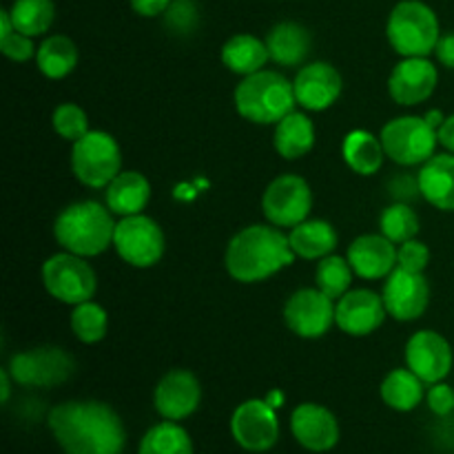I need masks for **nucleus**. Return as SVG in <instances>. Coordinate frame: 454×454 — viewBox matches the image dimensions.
<instances>
[{
	"label": "nucleus",
	"mask_w": 454,
	"mask_h": 454,
	"mask_svg": "<svg viewBox=\"0 0 454 454\" xmlns=\"http://www.w3.org/2000/svg\"><path fill=\"white\" fill-rule=\"evenodd\" d=\"M47 424L65 454H122L127 446L122 419L105 402H65Z\"/></svg>",
	"instance_id": "obj_1"
},
{
	"label": "nucleus",
	"mask_w": 454,
	"mask_h": 454,
	"mask_svg": "<svg viewBox=\"0 0 454 454\" xmlns=\"http://www.w3.org/2000/svg\"><path fill=\"white\" fill-rule=\"evenodd\" d=\"M288 235L278 226L253 224L231 238L224 253V266L239 284H257L278 275L295 260Z\"/></svg>",
	"instance_id": "obj_2"
},
{
	"label": "nucleus",
	"mask_w": 454,
	"mask_h": 454,
	"mask_svg": "<svg viewBox=\"0 0 454 454\" xmlns=\"http://www.w3.org/2000/svg\"><path fill=\"white\" fill-rule=\"evenodd\" d=\"M115 224L118 222H114L109 207L84 200V202L69 204L58 213L53 222V235L67 253L96 257L114 244Z\"/></svg>",
	"instance_id": "obj_3"
},
{
	"label": "nucleus",
	"mask_w": 454,
	"mask_h": 454,
	"mask_svg": "<svg viewBox=\"0 0 454 454\" xmlns=\"http://www.w3.org/2000/svg\"><path fill=\"white\" fill-rule=\"evenodd\" d=\"M233 98L238 114L253 124H278L297 105L291 80L270 69L244 75Z\"/></svg>",
	"instance_id": "obj_4"
},
{
	"label": "nucleus",
	"mask_w": 454,
	"mask_h": 454,
	"mask_svg": "<svg viewBox=\"0 0 454 454\" xmlns=\"http://www.w3.org/2000/svg\"><path fill=\"white\" fill-rule=\"evenodd\" d=\"M386 35L395 51L403 58H428L437 49V13L421 0H402L395 4L386 25Z\"/></svg>",
	"instance_id": "obj_5"
},
{
	"label": "nucleus",
	"mask_w": 454,
	"mask_h": 454,
	"mask_svg": "<svg viewBox=\"0 0 454 454\" xmlns=\"http://www.w3.org/2000/svg\"><path fill=\"white\" fill-rule=\"evenodd\" d=\"M71 168L89 189H106L122 171V153L114 136L105 131H89L74 142Z\"/></svg>",
	"instance_id": "obj_6"
},
{
	"label": "nucleus",
	"mask_w": 454,
	"mask_h": 454,
	"mask_svg": "<svg viewBox=\"0 0 454 454\" xmlns=\"http://www.w3.org/2000/svg\"><path fill=\"white\" fill-rule=\"evenodd\" d=\"M381 145L386 155L402 167L426 164L434 155L439 145L437 129H433L426 118L402 115L381 129Z\"/></svg>",
	"instance_id": "obj_7"
},
{
	"label": "nucleus",
	"mask_w": 454,
	"mask_h": 454,
	"mask_svg": "<svg viewBox=\"0 0 454 454\" xmlns=\"http://www.w3.org/2000/svg\"><path fill=\"white\" fill-rule=\"evenodd\" d=\"M43 284L53 300L62 304L78 306L96 295V273L84 262V257L74 253H58L43 264Z\"/></svg>",
	"instance_id": "obj_8"
},
{
	"label": "nucleus",
	"mask_w": 454,
	"mask_h": 454,
	"mask_svg": "<svg viewBox=\"0 0 454 454\" xmlns=\"http://www.w3.org/2000/svg\"><path fill=\"white\" fill-rule=\"evenodd\" d=\"M114 247L118 255L136 269H151L164 255V233L153 217L137 213V215L120 217L115 224Z\"/></svg>",
	"instance_id": "obj_9"
},
{
	"label": "nucleus",
	"mask_w": 454,
	"mask_h": 454,
	"mask_svg": "<svg viewBox=\"0 0 454 454\" xmlns=\"http://www.w3.org/2000/svg\"><path fill=\"white\" fill-rule=\"evenodd\" d=\"M7 371L25 388H53L71 377L74 357L60 346H38L13 355Z\"/></svg>",
	"instance_id": "obj_10"
},
{
	"label": "nucleus",
	"mask_w": 454,
	"mask_h": 454,
	"mask_svg": "<svg viewBox=\"0 0 454 454\" xmlns=\"http://www.w3.org/2000/svg\"><path fill=\"white\" fill-rule=\"evenodd\" d=\"M313 208V193L304 177L279 176L266 186L262 195V211L278 229H293L309 220Z\"/></svg>",
	"instance_id": "obj_11"
},
{
	"label": "nucleus",
	"mask_w": 454,
	"mask_h": 454,
	"mask_svg": "<svg viewBox=\"0 0 454 454\" xmlns=\"http://www.w3.org/2000/svg\"><path fill=\"white\" fill-rule=\"evenodd\" d=\"M335 300L319 288H301L288 297L284 322L301 340H317L335 324Z\"/></svg>",
	"instance_id": "obj_12"
},
{
	"label": "nucleus",
	"mask_w": 454,
	"mask_h": 454,
	"mask_svg": "<svg viewBox=\"0 0 454 454\" xmlns=\"http://www.w3.org/2000/svg\"><path fill=\"white\" fill-rule=\"evenodd\" d=\"M233 439L248 452H266L278 443L279 421L266 399H248L231 417Z\"/></svg>",
	"instance_id": "obj_13"
},
{
	"label": "nucleus",
	"mask_w": 454,
	"mask_h": 454,
	"mask_svg": "<svg viewBox=\"0 0 454 454\" xmlns=\"http://www.w3.org/2000/svg\"><path fill=\"white\" fill-rule=\"evenodd\" d=\"M384 304L390 317L397 322H415L426 313L430 301V286L424 273H412V270L397 269L386 278L384 284Z\"/></svg>",
	"instance_id": "obj_14"
},
{
	"label": "nucleus",
	"mask_w": 454,
	"mask_h": 454,
	"mask_svg": "<svg viewBox=\"0 0 454 454\" xmlns=\"http://www.w3.org/2000/svg\"><path fill=\"white\" fill-rule=\"evenodd\" d=\"M452 348L443 335L434 331H419L406 344V366L426 386L439 384L452 371Z\"/></svg>",
	"instance_id": "obj_15"
},
{
	"label": "nucleus",
	"mask_w": 454,
	"mask_h": 454,
	"mask_svg": "<svg viewBox=\"0 0 454 454\" xmlns=\"http://www.w3.org/2000/svg\"><path fill=\"white\" fill-rule=\"evenodd\" d=\"M386 315H388V310H386L384 297L368 291V288L348 291L337 300L335 306L337 328L350 337L372 335L384 324Z\"/></svg>",
	"instance_id": "obj_16"
},
{
	"label": "nucleus",
	"mask_w": 454,
	"mask_h": 454,
	"mask_svg": "<svg viewBox=\"0 0 454 454\" xmlns=\"http://www.w3.org/2000/svg\"><path fill=\"white\" fill-rule=\"evenodd\" d=\"M202 399V388L193 372L184 368L168 371L158 381L153 393V406L167 421H182L193 415Z\"/></svg>",
	"instance_id": "obj_17"
},
{
	"label": "nucleus",
	"mask_w": 454,
	"mask_h": 454,
	"mask_svg": "<svg viewBox=\"0 0 454 454\" xmlns=\"http://www.w3.org/2000/svg\"><path fill=\"white\" fill-rule=\"evenodd\" d=\"M341 75L328 62H310L297 71L293 80L295 100L306 111H326L340 100L341 96Z\"/></svg>",
	"instance_id": "obj_18"
},
{
	"label": "nucleus",
	"mask_w": 454,
	"mask_h": 454,
	"mask_svg": "<svg viewBox=\"0 0 454 454\" xmlns=\"http://www.w3.org/2000/svg\"><path fill=\"white\" fill-rule=\"evenodd\" d=\"M437 67L428 58H403L388 78V91L397 105L417 106L437 89Z\"/></svg>",
	"instance_id": "obj_19"
},
{
	"label": "nucleus",
	"mask_w": 454,
	"mask_h": 454,
	"mask_svg": "<svg viewBox=\"0 0 454 454\" xmlns=\"http://www.w3.org/2000/svg\"><path fill=\"white\" fill-rule=\"evenodd\" d=\"M293 437L310 452H328L340 442V424L328 408L319 403H301L291 415Z\"/></svg>",
	"instance_id": "obj_20"
},
{
	"label": "nucleus",
	"mask_w": 454,
	"mask_h": 454,
	"mask_svg": "<svg viewBox=\"0 0 454 454\" xmlns=\"http://www.w3.org/2000/svg\"><path fill=\"white\" fill-rule=\"evenodd\" d=\"M346 260L362 279H384L397 269V248L386 235H359L348 247Z\"/></svg>",
	"instance_id": "obj_21"
},
{
	"label": "nucleus",
	"mask_w": 454,
	"mask_h": 454,
	"mask_svg": "<svg viewBox=\"0 0 454 454\" xmlns=\"http://www.w3.org/2000/svg\"><path fill=\"white\" fill-rule=\"evenodd\" d=\"M419 189L426 202L439 211L454 213V153L433 155L419 171Z\"/></svg>",
	"instance_id": "obj_22"
},
{
	"label": "nucleus",
	"mask_w": 454,
	"mask_h": 454,
	"mask_svg": "<svg viewBox=\"0 0 454 454\" xmlns=\"http://www.w3.org/2000/svg\"><path fill=\"white\" fill-rule=\"evenodd\" d=\"M266 47L279 67H300L310 53V34L300 22H278L266 35Z\"/></svg>",
	"instance_id": "obj_23"
},
{
	"label": "nucleus",
	"mask_w": 454,
	"mask_h": 454,
	"mask_svg": "<svg viewBox=\"0 0 454 454\" xmlns=\"http://www.w3.org/2000/svg\"><path fill=\"white\" fill-rule=\"evenodd\" d=\"M151 200V184L142 173L120 171L106 186V207L114 215H137Z\"/></svg>",
	"instance_id": "obj_24"
},
{
	"label": "nucleus",
	"mask_w": 454,
	"mask_h": 454,
	"mask_svg": "<svg viewBox=\"0 0 454 454\" xmlns=\"http://www.w3.org/2000/svg\"><path fill=\"white\" fill-rule=\"evenodd\" d=\"M288 242L301 260H324L337 248V231L326 220H304L293 226Z\"/></svg>",
	"instance_id": "obj_25"
},
{
	"label": "nucleus",
	"mask_w": 454,
	"mask_h": 454,
	"mask_svg": "<svg viewBox=\"0 0 454 454\" xmlns=\"http://www.w3.org/2000/svg\"><path fill=\"white\" fill-rule=\"evenodd\" d=\"M275 151L284 160H300L315 146V124L306 114L293 111L275 124Z\"/></svg>",
	"instance_id": "obj_26"
},
{
	"label": "nucleus",
	"mask_w": 454,
	"mask_h": 454,
	"mask_svg": "<svg viewBox=\"0 0 454 454\" xmlns=\"http://www.w3.org/2000/svg\"><path fill=\"white\" fill-rule=\"evenodd\" d=\"M270 60L269 47L264 40L251 34H238L229 38L222 47V62L229 71L238 75H251L264 69Z\"/></svg>",
	"instance_id": "obj_27"
},
{
	"label": "nucleus",
	"mask_w": 454,
	"mask_h": 454,
	"mask_svg": "<svg viewBox=\"0 0 454 454\" xmlns=\"http://www.w3.org/2000/svg\"><path fill=\"white\" fill-rule=\"evenodd\" d=\"M341 155H344L346 164L355 173H359V176H372L384 164L386 151L384 145H381V137L372 136L371 131H364V129H355V131H350L344 137Z\"/></svg>",
	"instance_id": "obj_28"
},
{
	"label": "nucleus",
	"mask_w": 454,
	"mask_h": 454,
	"mask_svg": "<svg viewBox=\"0 0 454 454\" xmlns=\"http://www.w3.org/2000/svg\"><path fill=\"white\" fill-rule=\"evenodd\" d=\"M424 381L411 368H397L381 381V399L388 408L399 412H411L424 402Z\"/></svg>",
	"instance_id": "obj_29"
},
{
	"label": "nucleus",
	"mask_w": 454,
	"mask_h": 454,
	"mask_svg": "<svg viewBox=\"0 0 454 454\" xmlns=\"http://www.w3.org/2000/svg\"><path fill=\"white\" fill-rule=\"evenodd\" d=\"M35 65L40 74L49 80H62L78 65V49L67 35H49L35 53Z\"/></svg>",
	"instance_id": "obj_30"
},
{
	"label": "nucleus",
	"mask_w": 454,
	"mask_h": 454,
	"mask_svg": "<svg viewBox=\"0 0 454 454\" xmlns=\"http://www.w3.org/2000/svg\"><path fill=\"white\" fill-rule=\"evenodd\" d=\"M9 16H12L13 29L35 38L51 29L56 20V4L53 0H13Z\"/></svg>",
	"instance_id": "obj_31"
},
{
	"label": "nucleus",
	"mask_w": 454,
	"mask_h": 454,
	"mask_svg": "<svg viewBox=\"0 0 454 454\" xmlns=\"http://www.w3.org/2000/svg\"><path fill=\"white\" fill-rule=\"evenodd\" d=\"M137 454H193V442L177 421H162L142 437Z\"/></svg>",
	"instance_id": "obj_32"
},
{
	"label": "nucleus",
	"mask_w": 454,
	"mask_h": 454,
	"mask_svg": "<svg viewBox=\"0 0 454 454\" xmlns=\"http://www.w3.org/2000/svg\"><path fill=\"white\" fill-rule=\"evenodd\" d=\"M353 275L355 270L346 257L328 255L324 260H319L317 270H315V284H317L319 291L326 293L331 300L337 301L350 291Z\"/></svg>",
	"instance_id": "obj_33"
},
{
	"label": "nucleus",
	"mask_w": 454,
	"mask_h": 454,
	"mask_svg": "<svg viewBox=\"0 0 454 454\" xmlns=\"http://www.w3.org/2000/svg\"><path fill=\"white\" fill-rule=\"evenodd\" d=\"M109 328V317L106 310L96 301H82L71 313V331L82 344H98L106 337Z\"/></svg>",
	"instance_id": "obj_34"
},
{
	"label": "nucleus",
	"mask_w": 454,
	"mask_h": 454,
	"mask_svg": "<svg viewBox=\"0 0 454 454\" xmlns=\"http://www.w3.org/2000/svg\"><path fill=\"white\" fill-rule=\"evenodd\" d=\"M380 229L381 235L390 239L395 244H403L408 239H415L419 233V217L412 211L408 204L397 202L390 204L388 208H384L380 217Z\"/></svg>",
	"instance_id": "obj_35"
},
{
	"label": "nucleus",
	"mask_w": 454,
	"mask_h": 454,
	"mask_svg": "<svg viewBox=\"0 0 454 454\" xmlns=\"http://www.w3.org/2000/svg\"><path fill=\"white\" fill-rule=\"evenodd\" d=\"M51 124L53 131L67 142H78L80 137L87 136V133L91 131L84 109L74 105V102H62V105H58L51 115Z\"/></svg>",
	"instance_id": "obj_36"
},
{
	"label": "nucleus",
	"mask_w": 454,
	"mask_h": 454,
	"mask_svg": "<svg viewBox=\"0 0 454 454\" xmlns=\"http://www.w3.org/2000/svg\"><path fill=\"white\" fill-rule=\"evenodd\" d=\"M200 12L193 0H173L164 12V25L171 34L189 35L198 29Z\"/></svg>",
	"instance_id": "obj_37"
},
{
	"label": "nucleus",
	"mask_w": 454,
	"mask_h": 454,
	"mask_svg": "<svg viewBox=\"0 0 454 454\" xmlns=\"http://www.w3.org/2000/svg\"><path fill=\"white\" fill-rule=\"evenodd\" d=\"M430 251L424 242L419 239H408V242L399 244L397 248V266L412 270V273H424L428 269Z\"/></svg>",
	"instance_id": "obj_38"
},
{
	"label": "nucleus",
	"mask_w": 454,
	"mask_h": 454,
	"mask_svg": "<svg viewBox=\"0 0 454 454\" xmlns=\"http://www.w3.org/2000/svg\"><path fill=\"white\" fill-rule=\"evenodd\" d=\"M0 51L13 62H27L35 56V47H34V40L31 35L20 34V31L13 29L12 34L7 35H0Z\"/></svg>",
	"instance_id": "obj_39"
},
{
	"label": "nucleus",
	"mask_w": 454,
	"mask_h": 454,
	"mask_svg": "<svg viewBox=\"0 0 454 454\" xmlns=\"http://www.w3.org/2000/svg\"><path fill=\"white\" fill-rule=\"evenodd\" d=\"M426 402H428V408L434 415L448 417L454 411V388L443 384V381L433 384L428 393H426Z\"/></svg>",
	"instance_id": "obj_40"
},
{
	"label": "nucleus",
	"mask_w": 454,
	"mask_h": 454,
	"mask_svg": "<svg viewBox=\"0 0 454 454\" xmlns=\"http://www.w3.org/2000/svg\"><path fill=\"white\" fill-rule=\"evenodd\" d=\"M390 189H393L395 198L403 204H408L411 200H415L417 195H421L419 177H397V180L390 182Z\"/></svg>",
	"instance_id": "obj_41"
},
{
	"label": "nucleus",
	"mask_w": 454,
	"mask_h": 454,
	"mask_svg": "<svg viewBox=\"0 0 454 454\" xmlns=\"http://www.w3.org/2000/svg\"><path fill=\"white\" fill-rule=\"evenodd\" d=\"M173 0H131V7L137 16L145 18H155L160 13H164L168 9Z\"/></svg>",
	"instance_id": "obj_42"
},
{
	"label": "nucleus",
	"mask_w": 454,
	"mask_h": 454,
	"mask_svg": "<svg viewBox=\"0 0 454 454\" xmlns=\"http://www.w3.org/2000/svg\"><path fill=\"white\" fill-rule=\"evenodd\" d=\"M434 53H437V60L442 62L443 67L454 69V34L442 35L437 43V49H434Z\"/></svg>",
	"instance_id": "obj_43"
},
{
	"label": "nucleus",
	"mask_w": 454,
	"mask_h": 454,
	"mask_svg": "<svg viewBox=\"0 0 454 454\" xmlns=\"http://www.w3.org/2000/svg\"><path fill=\"white\" fill-rule=\"evenodd\" d=\"M437 136H439V145H442L448 153H454V114L448 115V118L443 120V124L439 127Z\"/></svg>",
	"instance_id": "obj_44"
},
{
	"label": "nucleus",
	"mask_w": 454,
	"mask_h": 454,
	"mask_svg": "<svg viewBox=\"0 0 454 454\" xmlns=\"http://www.w3.org/2000/svg\"><path fill=\"white\" fill-rule=\"evenodd\" d=\"M12 380L13 377L9 375L7 368L0 371V402L7 403L9 402V395H12Z\"/></svg>",
	"instance_id": "obj_45"
},
{
	"label": "nucleus",
	"mask_w": 454,
	"mask_h": 454,
	"mask_svg": "<svg viewBox=\"0 0 454 454\" xmlns=\"http://www.w3.org/2000/svg\"><path fill=\"white\" fill-rule=\"evenodd\" d=\"M426 120H428L430 127L437 129V131H439V127H442L443 120H446V118H443L442 111H439V109H433V111H428V114H426Z\"/></svg>",
	"instance_id": "obj_46"
}]
</instances>
